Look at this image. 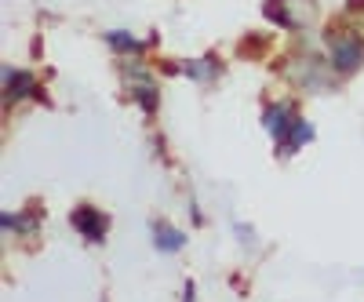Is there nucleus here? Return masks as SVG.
I'll list each match as a JSON object with an SVG mask.
<instances>
[{
  "label": "nucleus",
  "mask_w": 364,
  "mask_h": 302,
  "mask_svg": "<svg viewBox=\"0 0 364 302\" xmlns=\"http://www.w3.org/2000/svg\"><path fill=\"white\" fill-rule=\"evenodd\" d=\"M4 80H8V99H22V95H37V84H33V77L29 73H4Z\"/></svg>",
  "instance_id": "20e7f679"
},
{
  "label": "nucleus",
  "mask_w": 364,
  "mask_h": 302,
  "mask_svg": "<svg viewBox=\"0 0 364 302\" xmlns=\"http://www.w3.org/2000/svg\"><path fill=\"white\" fill-rule=\"evenodd\" d=\"M295 120H299V117L291 113L288 102L266 109V128H269V135L277 139V142H288V135H291V128H295Z\"/></svg>",
  "instance_id": "7ed1b4c3"
},
{
  "label": "nucleus",
  "mask_w": 364,
  "mask_h": 302,
  "mask_svg": "<svg viewBox=\"0 0 364 302\" xmlns=\"http://www.w3.org/2000/svg\"><path fill=\"white\" fill-rule=\"evenodd\" d=\"M37 226V215H4V230H18V233H29Z\"/></svg>",
  "instance_id": "6e6552de"
},
{
  "label": "nucleus",
  "mask_w": 364,
  "mask_h": 302,
  "mask_svg": "<svg viewBox=\"0 0 364 302\" xmlns=\"http://www.w3.org/2000/svg\"><path fill=\"white\" fill-rule=\"evenodd\" d=\"M70 222H73V230H80L87 240H102V237H106V215H102V211H95L91 204H80L73 215H70Z\"/></svg>",
  "instance_id": "f03ea898"
},
{
  "label": "nucleus",
  "mask_w": 364,
  "mask_h": 302,
  "mask_svg": "<svg viewBox=\"0 0 364 302\" xmlns=\"http://www.w3.org/2000/svg\"><path fill=\"white\" fill-rule=\"evenodd\" d=\"M186 73H190L193 80L208 84V80H215V77H219V63H215L211 55H204V58H193V63H186Z\"/></svg>",
  "instance_id": "39448f33"
},
{
  "label": "nucleus",
  "mask_w": 364,
  "mask_h": 302,
  "mask_svg": "<svg viewBox=\"0 0 364 302\" xmlns=\"http://www.w3.org/2000/svg\"><path fill=\"white\" fill-rule=\"evenodd\" d=\"M109 44H117V48H124V51H135V41H132L128 33H109Z\"/></svg>",
  "instance_id": "1a4fd4ad"
},
{
  "label": "nucleus",
  "mask_w": 364,
  "mask_h": 302,
  "mask_svg": "<svg viewBox=\"0 0 364 302\" xmlns=\"http://www.w3.org/2000/svg\"><path fill=\"white\" fill-rule=\"evenodd\" d=\"M328 51H331V66L339 73H353L364 63V41L350 29H328Z\"/></svg>",
  "instance_id": "f257e3e1"
},
{
  "label": "nucleus",
  "mask_w": 364,
  "mask_h": 302,
  "mask_svg": "<svg viewBox=\"0 0 364 302\" xmlns=\"http://www.w3.org/2000/svg\"><path fill=\"white\" fill-rule=\"evenodd\" d=\"M154 244H157L161 252H178L182 244H186V237H182L178 230H171V226H157V233H154Z\"/></svg>",
  "instance_id": "423d86ee"
},
{
  "label": "nucleus",
  "mask_w": 364,
  "mask_h": 302,
  "mask_svg": "<svg viewBox=\"0 0 364 302\" xmlns=\"http://www.w3.org/2000/svg\"><path fill=\"white\" fill-rule=\"evenodd\" d=\"M132 92H135V99L142 102V109H146V113H154V109H157V87L149 84V80H139V84H132Z\"/></svg>",
  "instance_id": "0eeeda50"
}]
</instances>
